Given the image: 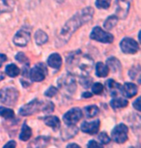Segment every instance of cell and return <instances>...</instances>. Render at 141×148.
Returning a JSON list of instances; mask_svg holds the SVG:
<instances>
[{
    "label": "cell",
    "instance_id": "obj_1",
    "mask_svg": "<svg viewBox=\"0 0 141 148\" xmlns=\"http://www.w3.org/2000/svg\"><path fill=\"white\" fill-rule=\"evenodd\" d=\"M94 16V9L92 7H86L77 12L76 15H74L69 21H66L64 26L62 27L61 31L57 37L56 46L62 47L66 45L73 36V34L76 31L79 27H81L83 24L87 23L92 19Z\"/></svg>",
    "mask_w": 141,
    "mask_h": 148
},
{
    "label": "cell",
    "instance_id": "obj_2",
    "mask_svg": "<svg viewBox=\"0 0 141 148\" xmlns=\"http://www.w3.org/2000/svg\"><path fill=\"white\" fill-rule=\"evenodd\" d=\"M94 60L88 54L82 53L81 51H74L67 57V70L73 76L79 77H89L94 68Z\"/></svg>",
    "mask_w": 141,
    "mask_h": 148
},
{
    "label": "cell",
    "instance_id": "obj_3",
    "mask_svg": "<svg viewBox=\"0 0 141 148\" xmlns=\"http://www.w3.org/2000/svg\"><path fill=\"white\" fill-rule=\"evenodd\" d=\"M57 84L58 87L63 91V93H66L68 95H73L76 90V79H74V77L70 73L60 77L58 79Z\"/></svg>",
    "mask_w": 141,
    "mask_h": 148
},
{
    "label": "cell",
    "instance_id": "obj_4",
    "mask_svg": "<svg viewBox=\"0 0 141 148\" xmlns=\"http://www.w3.org/2000/svg\"><path fill=\"white\" fill-rule=\"evenodd\" d=\"M18 91L14 86H6L0 90V101L4 105L14 106L18 99Z\"/></svg>",
    "mask_w": 141,
    "mask_h": 148
},
{
    "label": "cell",
    "instance_id": "obj_5",
    "mask_svg": "<svg viewBox=\"0 0 141 148\" xmlns=\"http://www.w3.org/2000/svg\"><path fill=\"white\" fill-rule=\"evenodd\" d=\"M90 38L92 40L104 44H111L114 41V37H113L112 34L104 31L99 26H96L95 28H93L92 32L90 34Z\"/></svg>",
    "mask_w": 141,
    "mask_h": 148
},
{
    "label": "cell",
    "instance_id": "obj_6",
    "mask_svg": "<svg viewBox=\"0 0 141 148\" xmlns=\"http://www.w3.org/2000/svg\"><path fill=\"white\" fill-rule=\"evenodd\" d=\"M48 75V70L44 63H37L33 68L30 70L29 77L32 79V82H43L46 79Z\"/></svg>",
    "mask_w": 141,
    "mask_h": 148
},
{
    "label": "cell",
    "instance_id": "obj_7",
    "mask_svg": "<svg viewBox=\"0 0 141 148\" xmlns=\"http://www.w3.org/2000/svg\"><path fill=\"white\" fill-rule=\"evenodd\" d=\"M44 102L40 101L38 99H34L33 101L29 102L28 104L23 105L19 108V114L22 116H29L36 113L37 111L42 110Z\"/></svg>",
    "mask_w": 141,
    "mask_h": 148
},
{
    "label": "cell",
    "instance_id": "obj_8",
    "mask_svg": "<svg viewBox=\"0 0 141 148\" xmlns=\"http://www.w3.org/2000/svg\"><path fill=\"white\" fill-rule=\"evenodd\" d=\"M128 133H129L128 126H126L123 123L118 124L117 126L112 130V133H111L112 139L115 142H117V143H124V142L128 139Z\"/></svg>",
    "mask_w": 141,
    "mask_h": 148
},
{
    "label": "cell",
    "instance_id": "obj_9",
    "mask_svg": "<svg viewBox=\"0 0 141 148\" xmlns=\"http://www.w3.org/2000/svg\"><path fill=\"white\" fill-rule=\"evenodd\" d=\"M120 49L126 54H134L139 51V45L131 38H124L120 43Z\"/></svg>",
    "mask_w": 141,
    "mask_h": 148
},
{
    "label": "cell",
    "instance_id": "obj_10",
    "mask_svg": "<svg viewBox=\"0 0 141 148\" xmlns=\"http://www.w3.org/2000/svg\"><path fill=\"white\" fill-rule=\"evenodd\" d=\"M82 110L79 108H74L63 115V121L66 125H76L82 118Z\"/></svg>",
    "mask_w": 141,
    "mask_h": 148
},
{
    "label": "cell",
    "instance_id": "obj_11",
    "mask_svg": "<svg viewBox=\"0 0 141 148\" xmlns=\"http://www.w3.org/2000/svg\"><path fill=\"white\" fill-rule=\"evenodd\" d=\"M131 0H116V16L120 18H126L129 14Z\"/></svg>",
    "mask_w": 141,
    "mask_h": 148
},
{
    "label": "cell",
    "instance_id": "obj_12",
    "mask_svg": "<svg viewBox=\"0 0 141 148\" xmlns=\"http://www.w3.org/2000/svg\"><path fill=\"white\" fill-rule=\"evenodd\" d=\"M30 33L27 31H24V30H19L16 33V35L14 36L13 42L16 46L18 47H25L28 45L29 41H30Z\"/></svg>",
    "mask_w": 141,
    "mask_h": 148
},
{
    "label": "cell",
    "instance_id": "obj_13",
    "mask_svg": "<svg viewBox=\"0 0 141 148\" xmlns=\"http://www.w3.org/2000/svg\"><path fill=\"white\" fill-rule=\"evenodd\" d=\"M99 125H101V122H99V119H96L91 122L85 121L80 126V130L86 134H89V135H95V134L98 133Z\"/></svg>",
    "mask_w": 141,
    "mask_h": 148
},
{
    "label": "cell",
    "instance_id": "obj_14",
    "mask_svg": "<svg viewBox=\"0 0 141 148\" xmlns=\"http://www.w3.org/2000/svg\"><path fill=\"white\" fill-rule=\"evenodd\" d=\"M138 87L132 82H127L122 86V93L127 98H132L137 94Z\"/></svg>",
    "mask_w": 141,
    "mask_h": 148
},
{
    "label": "cell",
    "instance_id": "obj_15",
    "mask_svg": "<svg viewBox=\"0 0 141 148\" xmlns=\"http://www.w3.org/2000/svg\"><path fill=\"white\" fill-rule=\"evenodd\" d=\"M106 85L108 87V90L110 92V95L112 97L118 96L120 93H122V85L120 83L116 82L114 79H110L106 82Z\"/></svg>",
    "mask_w": 141,
    "mask_h": 148
},
{
    "label": "cell",
    "instance_id": "obj_16",
    "mask_svg": "<svg viewBox=\"0 0 141 148\" xmlns=\"http://www.w3.org/2000/svg\"><path fill=\"white\" fill-rule=\"evenodd\" d=\"M48 65L53 69H60L62 66V57L59 53H52L48 58Z\"/></svg>",
    "mask_w": 141,
    "mask_h": 148
},
{
    "label": "cell",
    "instance_id": "obj_17",
    "mask_svg": "<svg viewBox=\"0 0 141 148\" xmlns=\"http://www.w3.org/2000/svg\"><path fill=\"white\" fill-rule=\"evenodd\" d=\"M77 132H78V128L76 127L74 125H67V127L62 130V138L64 140H68V139L74 138L77 134Z\"/></svg>",
    "mask_w": 141,
    "mask_h": 148
},
{
    "label": "cell",
    "instance_id": "obj_18",
    "mask_svg": "<svg viewBox=\"0 0 141 148\" xmlns=\"http://www.w3.org/2000/svg\"><path fill=\"white\" fill-rule=\"evenodd\" d=\"M44 122L46 123V125H48V127L52 128L53 130H57L58 128L60 127V122L59 118L57 116H46V117H43Z\"/></svg>",
    "mask_w": 141,
    "mask_h": 148
},
{
    "label": "cell",
    "instance_id": "obj_19",
    "mask_svg": "<svg viewBox=\"0 0 141 148\" xmlns=\"http://www.w3.org/2000/svg\"><path fill=\"white\" fill-rule=\"evenodd\" d=\"M106 64H107V67L111 69L113 73L121 72V70H122V66H121L120 61H119L116 57L108 58V59L106 60Z\"/></svg>",
    "mask_w": 141,
    "mask_h": 148
},
{
    "label": "cell",
    "instance_id": "obj_20",
    "mask_svg": "<svg viewBox=\"0 0 141 148\" xmlns=\"http://www.w3.org/2000/svg\"><path fill=\"white\" fill-rule=\"evenodd\" d=\"M15 0H0V14L11 12L15 7Z\"/></svg>",
    "mask_w": 141,
    "mask_h": 148
},
{
    "label": "cell",
    "instance_id": "obj_21",
    "mask_svg": "<svg viewBox=\"0 0 141 148\" xmlns=\"http://www.w3.org/2000/svg\"><path fill=\"white\" fill-rule=\"evenodd\" d=\"M109 73V68L103 62H98L96 64V75L99 77H106Z\"/></svg>",
    "mask_w": 141,
    "mask_h": 148
},
{
    "label": "cell",
    "instance_id": "obj_22",
    "mask_svg": "<svg viewBox=\"0 0 141 148\" xmlns=\"http://www.w3.org/2000/svg\"><path fill=\"white\" fill-rule=\"evenodd\" d=\"M48 36L45 31H43V30H38V31L35 33V42L39 46H43V45H45L46 43H48Z\"/></svg>",
    "mask_w": 141,
    "mask_h": 148
},
{
    "label": "cell",
    "instance_id": "obj_23",
    "mask_svg": "<svg viewBox=\"0 0 141 148\" xmlns=\"http://www.w3.org/2000/svg\"><path fill=\"white\" fill-rule=\"evenodd\" d=\"M31 136H32L31 128L24 123L22 125V127H21L20 134H19V139H20V140H23V141H26L31 138Z\"/></svg>",
    "mask_w": 141,
    "mask_h": 148
},
{
    "label": "cell",
    "instance_id": "obj_24",
    "mask_svg": "<svg viewBox=\"0 0 141 148\" xmlns=\"http://www.w3.org/2000/svg\"><path fill=\"white\" fill-rule=\"evenodd\" d=\"M110 106L114 110L123 108L128 106V101L126 99H122V98H113L111 101H110Z\"/></svg>",
    "mask_w": 141,
    "mask_h": 148
},
{
    "label": "cell",
    "instance_id": "obj_25",
    "mask_svg": "<svg viewBox=\"0 0 141 148\" xmlns=\"http://www.w3.org/2000/svg\"><path fill=\"white\" fill-rule=\"evenodd\" d=\"M118 21H119V18L116 15L110 16L106 18V21H104V27L106 30H111V29L114 28V27L116 26V24L118 23Z\"/></svg>",
    "mask_w": 141,
    "mask_h": 148
},
{
    "label": "cell",
    "instance_id": "obj_26",
    "mask_svg": "<svg viewBox=\"0 0 141 148\" xmlns=\"http://www.w3.org/2000/svg\"><path fill=\"white\" fill-rule=\"evenodd\" d=\"M5 72H6V74L8 75L9 77H18V75H19V68L18 66L16 65V64H9L7 67H6V69H5Z\"/></svg>",
    "mask_w": 141,
    "mask_h": 148
},
{
    "label": "cell",
    "instance_id": "obj_27",
    "mask_svg": "<svg viewBox=\"0 0 141 148\" xmlns=\"http://www.w3.org/2000/svg\"><path fill=\"white\" fill-rule=\"evenodd\" d=\"M85 110V114H86V116L88 117V118H93V117L97 116L99 112V108L97 107V106H88V107H86L84 108Z\"/></svg>",
    "mask_w": 141,
    "mask_h": 148
},
{
    "label": "cell",
    "instance_id": "obj_28",
    "mask_svg": "<svg viewBox=\"0 0 141 148\" xmlns=\"http://www.w3.org/2000/svg\"><path fill=\"white\" fill-rule=\"evenodd\" d=\"M49 143V138L46 136H39L35 139L34 143L31 144L33 147H46Z\"/></svg>",
    "mask_w": 141,
    "mask_h": 148
},
{
    "label": "cell",
    "instance_id": "obj_29",
    "mask_svg": "<svg viewBox=\"0 0 141 148\" xmlns=\"http://www.w3.org/2000/svg\"><path fill=\"white\" fill-rule=\"evenodd\" d=\"M0 116H2L5 119H12L15 117V112L11 108L0 107Z\"/></svg>",
    "mask_w": 141,
    "mask_h": 148
},
{
    "label": "cell",
    "instance_id": "obj_30",
    "mask_svg": "<svg viewBox=\"0 0 141 148\" xmlns=\"http://www.w3.org/2000/svg\"><path fill=\"white\" fill-rule=\"evenodd\" d=\"M129 77H131L132 79H135L137 77L138 79V82H140V66L139 65H136L134 67L129 70Z\"/></svg>",
    "mask_w": 141,
    "mask_h": 148
},
{
    "label": "cell",
    "instance_id": "obj_31",
    "mask_svg": "<svg viewBox=\"0 0 141 148\" xmlns=\"http://www.w3.org/2000/svg\"><path fill=\"white\" fill-rule=\"evenodd\" d=\"M111 0H96V7L99 9H108Z\"/></svg>",
    "mask_w": 141,
    "mask_h": 148
},
{
    "label": "cell",
    "instance_id": "obj_32",
    "mask_svg": "<svg viewBox=\"0 0 141 148\" xmlns=\"http://www.w3.org/2000/svg\"><path fill=\"white\" fill-rule=\"evenodd\" d=\"M104 91V85L99 82H96L92 84V92L95 95H99L101 94Z\"/></svg>",
    "mask_w": 141,
    "mask_h": 148
},
{
    "label": "cell",
    "instance_id": "obj_33",
    "mask_svg": "<svg viewBox=\"0 0 141 148\" xmlns=\"http://www.w3.org/2000/svg\"><path fill=\"white\" fill-rule=\"evenodd\" d=\"M99 139L101 140V144H107L110 142V136H108V134H107L106 132H101L99 133Z\"/></svg>",
    "mask_w": 141,
    "mask_h": 148
},
{
    "label": "cell",
    "instance_id": "obj_34",
    "mask_svg": "<svg viewBox=\"0 0 141 148\" xmlns=\"http://www.w3.org/2000/svg\"><path fill=\"white\" fill-rule=\"evenodd\" d=\"M42 110L46 113H50L54 110V105L52 102H48L46 104H43Z\"/></svg>",
    "mask_w": 141,
    "mask_h": 148
},
{
    "label": "cell",
    "instance_id": "obj_35",
    "mask_svg": "<svg viewBox=\"0 0 141 148\" xmlns=\"http://www.w3.org/2000/svg\"><path fill=\"white\" fill-rule=\"evenodd\" d=\"M16 59L18 61V62L22 63V64H28V58L26 57L25 53H23V52H18V54L16 55Z\"/></svg>",
    "mask_w": 141,
    "mask_h": 148
},
{
    "label": "cell",
    "instance_id": "obj_36",
    "mask_svg": "<svg viewBox=\"0 0 141 148\" xmlns=\"http://www.w3.org/2000/svg\"><path fill=\"white\" fill-rule=\"evenodd\" d=\"M57 88L56 87H54V86H49L48 89L45 92V95L46 97H54L55 95L57 94Z\"/></svg>",
    "mask_w": 141,
    "mask_h": 148
},
{
    "label": "cell",
    "instance_id": "obj_37",
    "mask_svg": "<svg viewBox=\"0 0 141 148\" xmlns=\"http://www.w3.org/2000/svg\"><path fill=\"white\" fill-rule=\"evenodd\" d=\"M80 83L84 88H88L90 85H92V80H91V79H88V77H84L80 79Z\"/></svg>",
    "mask_w": 141,
    "mask_h": 148
},
{
    "label": "cell",
    "instance_id": "obj_38",
    "mask_svg": "<svg viewBox=\"0 0 141 148\" xmlns=\"http://www.w3.org/2000/svg\"><path fill=\"white\" fill-rule=\"evenodd\" d=\"M87 147H89V148H91V147H103V144L98 143V142L95 141V140H90L89 143L87 144Z\"/></svg>",
    "mask_w": 141,
    "mask_h": 148
},
{
    "label": "cell",
    "instance_id": "obj_39",
    "mask_svg": "<svg viewBox=\"0 0 141 148\" xmlns=\"http://www.w3.org/2000/svg\"><path fill=\"white\" fill-rule=\"evenodd\" d=\"M134 108L137 111H140V97H138L136 100L134 102Z\"/></svg>",
    "mask_w": 141,
    "mask_h": 148
},
{
    "label": "cell",
    "instance_id": "obj_40",
    "mask_svg": "<svg viewBox=\"0 0 141 148\" xmlns=\"http://www.w3.org/2000/svg\"><path fill=\"white\" fill-rule=\"evenodd\" d=\"M7 56L6 54H3V53H0V68L2 67V65H3V63H5L7 61Z\"/></svg>",
    "mask_w": 141,
    "mask_h": 148
},
{
    "label": "cell",
    "instance_id": "obj_41",
    "mask_svg": "<svg viewBox=\"0 0 141 148\" xmlns=\"http://www.w3.org/2000/svg\"><path fill=\"white\" fill-rule=\"evenodd\" d=\"M16 146V142L14 140H11V141L8 142V143H6L4 145V147H14V148H15Z\"/></svg>",
    "mask_w": 141,
    "mask_h": 148
},
{
    "label": "cell",
    "instance_id": "obj_42",
    "mask_svg": "<svg viewBox=\"0 0 141 148\" xmlns=\"http://www.w3.org/2000/svg\"><path fill=\"white\" fill-rule=\"evenodd\" d=\"M92 96L93 95H92V93H90V92H84V93L82 94V97L83 98H91Z\"/></svg>",
    "mask_w": 141,
    "mask_h": 148
},
{
    "label": "cell",
    "instance_id": "obj_43",
    "mask_svg": "<svg viewBox=\"0 0 141 148\" xmlns=\"http://www.w3.org/2000/svg\"><path fill=\"white\" fill-rule=\"evenodd\" d=\"M67 147L68 148H71V147H76V148H79L80 146L78 144H76V143H70V144H68L67 145Z\"/></svg>",
    "mask_w": 141,
    "mask_h": 148
},
{
    "label": "cell",
    "instance_id": "obj_44",
    "mask_svg": "<svg viewBox=\"0 0 141 148\" xmlns=\"http://www.w3.org/2000/svg\"><path fill=\"white\" fill-rule=\"evenodd\" d=\"M56 2H58V3H63V2L65 1V0H55Z\"/></svg>",
    "mask_w": 141,
    "mask_h": 148
}]
</instances>
